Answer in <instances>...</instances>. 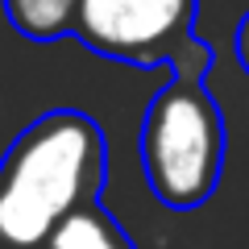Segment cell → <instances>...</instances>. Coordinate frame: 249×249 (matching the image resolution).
Segmentation results:
<instances>
[{"instance_id": "5", "label": "cell", "mask_w": 249, "mask_h": 249, "mask_svg": "<svg viewBox=\"0 0 249 249\" xmlns=\"http://www.w3.org/2000/svg\"><path fill=\"white\" fill-rule=\"evenodd\" d=\"M0 9L21 37L54 42V37H71L79 0H0Z\"/></svg>"}, {"instance_id": "3", "label": "cell", "mask_w": 249, "mask_h": 249, "mask_svg": "<svg viewBox=\"0 0 249 249\" xmlns=\"http://www.w3.org/2000/svg\"><path fill=\"white\" fill-rule=\"evenodd\" d=\"M196 13L199 0H79L71 37L100 58L129 67L208 75L212 46L196 37Z\"/></svg>"}, {"instance_id": "2", "label": "cell", "mask_w": 249, "mask_h": 249, "mask_svg": "<svg viewBox=\"0 0 249 249\" xmlns=\"http://www.w3.org/2000/svg\"><path fill=\"white\" fill-rule=\"evenodd\" d=\"M208 75H175L142 121V170L154 199L175 212L208 204L224 175V116Z\"/></svg>"}, {"instance_id": "4", "label": "cell", "mask_w": 249, "mask_h": 249, "mask_svg": "<svg viewBox=\"0 0 249 249\" xmlns=\"http://www.w3.org/2000/svg\"><path fill=\"white\" fill-rule=\"evenodd\" d=\"M46 245L50 249H137L133 237L121 229V220L100 208V199L96 204H83L79 212H71L50 232Z\"/></svg>"}, {"instance_id": "1", "label": "cell", "mask_w": 249, "mask_h": 249, "mask_svg": "<svg viewBox=\"0 0 249 249\" xmlns=\"http://www.w3.org/2000/svg\"><path fill=\"white\" fill-rule=\"evenodd\" d=\"M108 175L100 124L79 108L42 112L0 158V232L9 249H37L71 212L96 204Z\"/></svg>"}, {"instance_id": "8", "label": "cell", "mask_w": 249, "mask_h": 249, "mask_svg": "<svg viewBox=\"0 0 249 249\" xmlns=\"http://www.w3.org/2000/svg\"><path fill=\"white\" fill-rule=\"evenodd\" d=\"M37 249H50V245H37Z\"/></svg>"}, {"instance_id": "7", "label": "cell", "mask_w": 249, "mask_h": 249, "mask_svg": "<svg viewBox=\"0 0 249 249\" xmlns=\"http://www.w3.org/2000/svg\"><path fill=\"white\" fill-rule=\"evenodd\" d=\"M0 249H9V245H4V232H0Z\"/></svg>"}, {"instance_id": "6", "label": "cell", "mask_w": 249, "mask_h": 249, "mask_svg": "<svg viewBox=\"0 0 249 249\" xmlns=\"http://www.w3.org/2000/svg\"><path fill=\"white\" fill-rule=\"evenodd\" d=\"M237 62L245 67V75H249V13L241 17V25H237Z\"/></svg>"}]
</instances>
